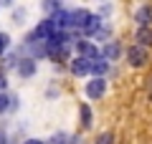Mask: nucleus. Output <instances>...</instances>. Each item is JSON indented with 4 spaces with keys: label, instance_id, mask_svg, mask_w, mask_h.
<instances>
[{
    "label": "nucleus",
    "instance_id": "2eb2a0df",
    "mask_svg": "<svg viewBox=\"0 0 152 144\" xmlns=\"http://www.w3.org/2000/svg\"><path fill=\"white\" fill-rule=\"evenodd\" d=\"M8 46H10V38H8V33H0V58L5 56Z\"/></svg>",
    "mask_w": 152,
    "mask_h": 144
},
{
    "label": "nucleus",
    "instance_id": "9d476101",
    "mask_svg": "<svg viewBox=\"0 0 152 144\" xmlns=\"http://www.w3.org/2000/svg\"><path fill=\"white\" fill-rule=\"evenodd\" d=\"M107 71H109V61H107V58H102V56H99L96 61H91V73H94V76L104 79V76H107Z\"/></svg>",
    "mask_w": 152,
    "mask_h": 144
},
{
    "label": "nucleus",
    "instance_id": "f257e3e1",
    "mask_svg": "<svg viewBox=\"0 0 152 144\" xmlns=\"http://www.w3.org/2000/svg\"><path fill=\"white\" fill-rule=\"evenodd\" d=\"M76 53L81 56V58H86V61H96L99 56H102V51L96 48L94 41H89V38H79V41H76Z\"/></svg>",
    "mask_w": 152,
    "mask_h": 144
},
{
    "label": "nucleus",
    "instance_id": "6e6552de",
    "mask_svg": "<svg viewBox=\"0 0 152 144\" xmlns=\"http://www.w3.org/2000/svg\"><path fill=\"white\" fill-rule=\"evenodd\" d=\"M15 71L20 76H26V79H28V76H33V73H36V58H31V56L20 58V61H18V66H15Z\"/></svg>",
    "mask_w": 152,
    "mask_h": 144
},
{
    "label": "nucleus",
    "instance_id": "423d86ee",
    "mask_svg": "<svg viewBox=\"0 0 152 144\" xmlns=\"http://www.w3.org/2000/svg\"><path fill=\"white\" fill-rule=\"evenodd\" d=\"M71 73H74V76H89V73H91V61L76 56V58L71 61Z\"/></svg>",
    "mask_w": 152,
    "mask_h": 144
},
{
    "label": "nucleus",
    "instance_id": "20e7f679",
    "mask_svg": "<svg viewBox=\"0 0 152 144\" xmlns=\"http://www.w3.org/2000/svg\"><path fill=\"white\" fill-rule=\"evenodd\" d=\"M86 96L89 99H102L104 94H107V79H99V76H94L91 81L86 84Z\"/></svg>",
    "mask_w": 152,
    "mask_h": 144
},
{
    "label": "nucleus",
    "instance_id": "412c9836",
    "mask_svg": "<svg viewBox=\"0 0 152 144\" xmlns=\"http://www.w3.org/2000/svg\"><path fill=\"white\" fill-rule=\"evenodd\" d=\"M0 3H10V0H0Z\"/></svg>",
    "mask_w": 152,
    "mask_h": 144
},
{
    "label": "nucleus",
    "instance_id": "aec40b11",
    "mask_svg": "<svg viewBox=\"0 0 152 144\" xmlns=\"http://www.w3.org/2000/svg\"><path fill=\"white\" fill-rule=\"evenodd\" d=\"M23 144H43V142H38V139H28V142H23Z\"/></svg>",
    "mask_w": 152,
    "mask_h": 144
},
{
    "label": "nucleus",
    "instance_id": "1a4fd4ad",
    "mask_svg": "<svg viewBox=\"0 0 152 144\" xmlns=\"http://www.w3.org/2000/svg\"><path fill=\"white\" fill-rule=\"evenodd\" d=\"M124 53L122 51V46L117 41H109L107 46H104V51H102V58H107V61H114V58H119V56Z\"/></svg>",
    "mask_w": 152,
    "mask_h": 144
},
{
    "label": "nucleus",
    "instance_id": "ddd939ff",
    "mask_svg": "<svg viewBox=\"0 0 152 144\" xmlns=\"http://www.w3.org/2000/svg\"><path fill=\"white\" fill-rule=\"evenodd\" d=\"M43 10L48 13V15H56V13L61 10V3L58 0H43Z\"/></svg>",
    "mask_w": 152,
    "mask_h": 144
},
{
    "label": "nucleus",
    "instance_id": "dca6fc26",
    "mask_svg": "<svg viewBox=\"0 0 152 144\" xmlns=\"http://www.w3.org/2000/svg\"><path fill=\"white\" fill-rule=\"evenodd\" d=\"M96 144H114V137L109 132H104V134H99V137H96Z\"/></svg>",
    "mask_w": 152,
    "mask_h": 144
},
{
    "label": "nucleus",
    "instance_id": "39448f33",
    "mask_svg": "<svg viewBox=\"0 0 152 144\" xmlns=\"http://www.w3.org/2000/svg\"><path fill=\"white\" fill-rule=\"evenodd\" d=\"M134 20L140 28H152V5L150 3H145V5H140L134 10Z\"/></svg>",
    "mask_w": 152,
    "mask_h": 144
},
{
    "label": "nucleus",
    "instance_id": "a211bd4d",
    "mask_svg": "<svg viewBox=\"0 0 152 144\" xmlns=\"http://www.w3.org/2000/svg\"><path fill=\"white\" fill-rule=\"evenodd\" d=\"M64 139H66V134H56L51 142H53V144H64Z\"/></svg>",
    "mask_w": 152,
    "mask_h": 144
},
{
    "label": "nucleus",
    "instance_id": "f8f14e48",
    "mask_svg": "<svg viewBox=\"0 0 152 144\" xmlns=\"http://www.w3.org/2000/svg\"><path fill=\"white\" fill-rule=\"evenodd\" d=\"M13 104H15V106H18V101H13V99H10V96L5 94V91H0V114H5L8 109L13 106Z\"/></svg>",
    "mask_w": 152,
    "mask_h": 144
},
{
    "label": "nucleus",
    "instance_id": "9b49d317",
    "mask_svg": "<svg viewBox=\"0 0 152 144\" xmlns=\"http://www.w3.org/2000/svg\"><path fill=\"white\" fill-rule=\"evenodd\" d=\"M137 46H142V48L152 46V28H140L137 31Z\"/></svg>",
    "mask_w": 152,
    "mask_h": 144
},
{
    "label": "nucleus",
    "instance_id": "6ab92c4d",
    "mask_svg": "<svg viewBox=\"0 0 152 144\" xmlns=\"http://www.w3.org/2000/svg\"><path fill=\"white\" fill-rule=\"evenodd\" d=\"M0 144H8V139H5V132H0Z\"/></svg>",
    "mask_w": 152,
    "mask_h": 144
},
{
    "label": "nucleus",
    "instance_id": "f03ea898",
    "mask_svg": "<svg viewBox=\"0 0 152 144\" xmlns=\"http://www.w3.org/2000/svg\"><path fill=\"white\" fill-rule=\"evenodd\" d=\"M56 33H58L56 23L51 20V18H46V20H41V23L36 25V31H33V38H36V41H51Z\"/></svg>",
    "mask_w": 152,
    "mask_h": 144
},
{
    "label": "nucleus",
    "instance_id": "4468645a",
    "mask_svg": "<svg viewBox=\"0 0 152 144\" xmlns=\"http://www.w3.org/2000/svg\"><path fill=\"white\" fill-rule=\"evenodd\" d=\"M81 124L84 127H91V109L86 104H81Z\"/></svg>",
    "mask_w": 152,
    "mask_h": 144
},
{
    "label": "nucleus",
    "instance_id": "f3484780",
    "mask_svg": "<svg viewBox=\"0 0 152 144\" xmlns=\"http://www.w3.org/2000/svg\"><path fill=\"white\" fill-rule=\"evenodd\" d=\"M8 89V79H5V73H0V91H5Z\"/></svg>",
    "mask_w": 152,
    "mask_h": 144
},
{
    "label": "nucleus",
    "instance_id": "7ed1b4c3",
    "mask_svg": "<svg viewBox=\"0 0 152 144\" xmlns=\"http://www.w3.org/2000/svg\"><path fill=\"white\" fill-rule=\"evenodd\" d=\"M127 61H129V66H134V68H142V66L147 63V48L142 46H132L129 51H127Z\"/></svg>",
    "mask_w": 152,
    "mask_h": 144
},
{
    "label": "nucleus",
    "instance_id": "0eeeda50",
    "mask_svg": "<svg viewBox=\"0 0 152 144\" xmlns=\"http://www.w3.org/2000/svg\"><path fill=\"white\" fill-rule=\"evenodd\" d=\"M91 15L94 13H89V10H84V8H79V10H71V23H74V28H86L89 25V20H91Z\"/></svg>",
    "mask_w": 152,
    "mask_h": 144
}]
</instances>
